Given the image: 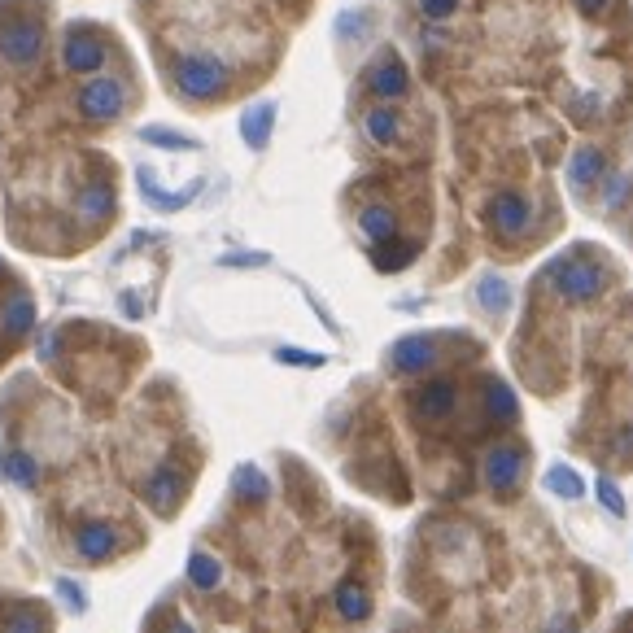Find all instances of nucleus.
Wrapping results in <instances>:
<instances>
[{
    "mask_svg": "<svg viewBox=\"0 0 633 633\" xmlns=\"http://www.w3.org/2000/svg\"><path fill=\"white\" fill-rule=\"evenodd\" d=\"M372 258H376V267H380V271H402L406 262L415 258V245H389V241H385V245H376V254H372Z\"/></svg>",
    "mask_w": 633,
    "mask_h": 633,
    "instance_id": "nucleus-21",
    "label": "nucleus"
},
{
    "mask_svg": "<svg viewBox=\"0 0 633 633\" xmlns=\"http://www.w3.org/2000/svg\"><path fill=\"white\" fill-rule=\"evenodd\" d=\"M27 324H31V302H27V297H18V302H9V310H5V328L22 332Z\"/></svg>",
    "mask_w": 633,
    "mask_h": 633,
    "instance_id": "nucleus-25",
    "label": "nucleus"
},
{
    "mask_svg": "<svg viewBox=\"0 0 633 633\" xmlns=\"http://www.w3.org/2000/svg\"><path fill=\"white\" fill-rule=\"evenodd\" d=\"M5 476H9L14 485H27V489H31L40 472H35V459H31V455H9V459H5Z\"/></svg>",
    "mask_w": 633,
    "mask_h": 633,
    "instance_id": "nucleus-22",
    "label": "nucleus"
},
{
    "mask_svg": "<svg viewBox=\"0 0 633 633\" xmlns=\"http://www.w3.org/2000/svg\"><path fill=\"white\" fill-rule=\"evenodd\" d=\"M0 633H49V620L27 607V612H14V620H9Z\"/></svg>",
    "mask_w": 633,
    "mask_h": 633,
    "instance_id": "nucleus-23",
    "label": "nucleus"
},
{
    "mask_svg": "<svg viewBox=\"0 0 633 633\" xmlns=\"http://www.w3.org/2000/svg\"><path fill=\"white\" fill-rule=\"evenodd\" d=\"M267 127H271V105H262V110L258 114H249L245 118V140H249V145H267Z\"/></svg>",
    "mask_w": 633,
    "mask_h": 633,
    "instance_id": "nucleus-24",
    "label": "nucleus"
},
{
    "mask_svg": "<svg viewBox=\"0 0 633 633\" xmlns=\"http://www.w3.org/2000/svg\"><path fill=\"white\" fill-rule=\"evenodd\" d=\"M389 363H393V372H402V376L428 372V367L437 363V341L424 337V332H415V337H402V341L389 350Z\"/></svg>",
    "mask_w": 633,
    "mask_h": 633,
    "instance_id": "nucleus-6",
    "label": "nucleus"
},
{
    "mask_svg": "<svg viewBox=\"0 0 633 633\" xmlns=\"http://www.w3.org/2000/svg\"><path fill=\"white\" fill-rule=\"evenodd\" d=\"M551 284H555V293L564 297V302H594V297H603L607 289V271L599 267V262H585V258H559L551 262Z\"/></svg>",
    "mask_w": 633,
    "mask_h": 633,
    "instance_id": "nucleus-1",
    "label": "nucleus"
},
{
    "mask_svg": "<svg viewBox=\"0 0 633 633\" xmlns=\"http://www.w3.org/2000/svg\"><path fill=\"white\" fill-rule=\"evenodd\" d=\"M572 5H577L585 18H599V14H607V5H612V0H572Z\"/></svg>",
    "mask_w": 633,
    "mask_h": 633,
    "instance_id": "nucleus-31",
    "label": "nucleus"
},
{
    "mask_svg": "<svg viewBox=\"0 0 633 633\" xmlns=\"http://www.w3.org/2000/svg\"><path fill=\"white\" fill-rule=\"evenodd\" d=\"M188 581H193L197 590H206V594L219 590V585H223V564L210 551H193V555H188Z\"/></svg>",
    "mask_w": 633,
    "mask_h": 633,
    "instance_id": "nucleus-17",
    "label": "nucleus"
},
{
    "mask_svg": "<svg viewBox=\"0 0 633 633\" xmlns=\"http://www.w3.org/2000/svg\"><path fill=\"white\" fill-rule=\"evenodd\" d=\"M625 193H629V179L620 175V171H607V188H603V201H607V206H620V201H625Z\"/></svg>",
    "mask_w": 633,
    "mask_h": 633,
    "instance_id": "nucleus-26",
    "label": "nucleus"
},
{
    "mask_svg": "<svg viewBox=\"0 0 633 633\" xmlns=\"http://www.w3.org/2000/svg\"><path fill=\"white\" fill-rule=\"evenodd\" d=\"M228 267H262L267 262V254H232V258H223Z\"/></svg>",
    "mask_w": 633,
    "mask_h": 633,
    "instance_id": "nucleus-33",
    "label": "nucleus"
},
{
    "mask_svg": "<svg viewBox=\"0 0 633 633\" xmlns=\"http://www.w3.org/2000/svg\"><path fill=\"white\" fill-rule=\"evenodd\" d=\"M616 455H620V459H633V424H629V428H620V437H616Z\"/></svg>",
    "mask_w": 633,
    "mask_h": 633,
    "instance_id": "nucleus-32",
    "label": "nucleus"
},
{
    "mask_svg": "<svg viewBox=\"0 0 633 633\" xmlns=\"http://www.w3.org/2000/svg\"><path fill=\"white\" fill-rule=\"evenodd\" d=\"M232 494L241 498V503H267V498H271L267 472L254 468V463H241V468L232 472Z\"/></svg>",
    "mask_w": 633,
    "mask_h": 633,
    "instance_id": "nucleus-12",
    "label": "nucleus"
},
{
    "mask_svg": "<svg viewBox=\"0 0 633 633\" xmlns=\"http://www.w3.org/2000/svg\"><path fill=\"white\" fill-rule=\"evenodd\" d=\"M415 415H420L424 424H441V420H450V415L459 411V389L450 385V380H428V385L415 389Z\"/></svg>",
    "mask_w": 633,
    "mask_h": 633,
    "instance_id": "nucleus-4",
    "label": "nucleus"
},
{
    "mask_svg": "<svg viewBox=\"0 0 633 633\" xmlns=\"http://www.w3.org/2000/svg\"><path fill=\"white\" fill-rule=\"evenodd\" d=\"M358 228H363V236L372 245H385L398 236V214H393L389 206H367L363 214H358Z\"/></svg>",
    "mask_w": 633,
    "mask_h": 633,
    "instance_id": "nucleus-13",
    "label": "nucleus"
},
{
    "mask_svg": "<svg viewBox=\"0 0 633 633\" xmlns=\"http://www.w3.org/2000/svg\"><path fill=\"white\" fill-rule=\"evenodd\" d=\"M171 633H197V629H193V625H184V620H175Z\"/></svg>",
    "mask_w": 633,
    "mask_h": 633,
    "instance_id": "nucleus-34",
    "label": "nucleus"
},
{
    "mask_svg": "<svg viewBox=\"0 0 633 633\" xmlns=\"http://www.w3.org/2000/svg\"><path fill=\"white\" fill-rule=\"evenodd\" d=\"M524 468H529V455H524V446H516V441H498L481 463L485 485L494 489V494H516L520 481H524Z\"/></svg>",
    "mask_w": 633,
    "mask_h": 633,
    "instance_id": "nucleus-2",
    "label": "nucleus"
},
{
    "mask_svg": "<svg viewBox=\"0 0 633 633\" xmlns=\"http://www.w3.org/2000/svg\"><path fill=\"white\" fill-rule=\"evenodd\" d=\"M398 131H402V123H398V114H393V110H372V114H367V136H372L376 145H393Z\"/></svg>",
    "mask_w": 633,
    "mask_h": 633,
    "instance_id": "nucleus-18",
    "label": "nucleus"
},
{
    "mask_svg": "<svg viewBox=\"0 0 633 633\" xmlns=\"http://www.w3.org/2000/svg\"><path fill=\"white\" fill-rule=\"evenodd\" d=\"M406 83H411V79H406V66L398 62V57H385V62L372 70V92H376V97H385V101L402 97Z\"/></svg>",
    "mask_w": 633,
    "mask_h": 633,
    "instance_id": "nucleus-15",
    "label": "nucleus"
},
{
    "mask_svg": "<svg viewBox=\"0 0 633 633\" xmlns=\"http://www.w3.org/2000/svg\"><path fill=\"white\" fill-rule=\"evenodd\" d=\"M542 485L551 489L555 498H564V503H577V498H585V481L577 468H568V463H551L542 476Z\"/></svg>",
    "mask_w": 633,
    "mask_h": 633,
    "instance_id": "nucleus-14",
    "label": "nucleus"
},
{
    "mask_svg": "<svg viewBox=\"0 0 633 633\" xmlns=\"http://www.w3.org/2000/svg\"><path fill=\"white\" fill-rule=\"evenodd\" d=\"M599 175H607L603 149L599 145H581L577 153H572V162H568V184L577 188V193H585V188H590Z\"/></svg>",
    "mask_w": 633,
    "mask_h": 633,
    "instance_id": "nucleus-10",
    "label": "nucleus"
},
{
    "mask_svg": "<svg viewBox=\"0 0 633 633\" xmlns=\"http://www.w3.org/2000/svg\"><path fill=\"white\" fill-rule=\"evenodd\" d=\"M83 105H88L92 114L110 118V114H114L123 101H118V88H114V83H92V88H88V101H83Z\"/></svg>",
    "mask_w": 633,
    "mask_h": 633,
    "instance_id": "nucleus-20",
    "label": "nucleus"
},
{
    "mask_svg": "<svg viewBox=\"0 0 633 633\" xmlns=\"http://www.w3.org/2000/svg\"><path fill=\"white\" fill-rule=\"evenodd\" d=\"M118 551V529L105 520H92L83 524V529L75 533V555L83 559V564H105Z\"/></svg>",
    "mask_w": 633,
    "mask_h": 633,
    "instance_id": "nucleus-7",
    "label": "nucleus"
},
{
    "mask_svg": "<svg viewBox=\"0 0 633 633\" xmlns=\"http://www.w3.org/2000/svg\"><path fill=\"white\" fill-rule=\"evenodd\" d=\"M594 494H599V503L607 507V516L612 520H625L629 516V507H625V494H620V485L612 481V476H599V481H594Z\"/></svg>",
    "mask_w": 633,
    "mask_h": 633,
    "instance_id": "nucleus-19",
    "label": "nucleus"
},
{
    "mask_svg": "<svg viewBox=\"0 0 633 633\" xmlns=\"http://www.w3.org/2000/svg\"><path fill=\"white\" fill-rule=\"evenodd\" d=\"M175 79L188 97H214V92H223V83H228V70L214 62V57H188V62H179Z\"/></svg>",
    "mask_w": 633,
    "mask_h": 633,
    "instance_id": "nucleus-3",
    "label": "nucleus"
},
{
    "mask_svg": "<svg viewBox=\"0 0 633 633\" xmlns=\"http://www.w3.org/2000/svg\"><path fill=\"white\" fill-rule=\"evenodd\" d=\"M57 594L70 603V612H83V607H88V599H83V590L75 581H57Z\"/></svg>",
    "mask_w": 633,
    "mask_h": 633,
    "instance_id": "nucleus-28",
    "label": "nucleus"
},
{
    "mask_svg": "<svg viewBox=\"0 0 633 633\" xmlns=\"http://www.w3.org/2000/svg\"><path fill=\"white\" fill-rule=\"evenodd\" d=\"M485 219H489V228H494L498 236H520L533 223V206L520 193H498L485 206Z\"/></svg>",
    "mask_w": 633,
    "mask_h": 633,
    "instance_id": "nucleus-5",
    "label": "nucleus"
},
{
    "mask_svg": "<svg viewBox=\"0 0 633 633\" xmlns=\"http://www.w3.org/2000/svg\"><path fill=\"white\" fill-rule=\"evenodd\" d=\"M184 485H188V481H184V472H179L175 463H162V468L149 476L145 498H149V503L158 507V511H171V507L179 503V498H184Z\"/></svg>",
    "mask_w": 633,
    "mask_h": 633,
    "instance_id": "nucleus-8",
    "label": "nucleus"
},
{
    "mask_svg": "<svg viewBox=\"0 0 633 633\" xmlns=\"http://www.w3.org/2000/svg\"><path fill=\"white\" fill-rule=\"evenodd\" d=\"M476 302H481V310H489V315H503L511 306V284L498 276V271H489V276L476 280Z\"/></svg>",
    "mask_w": 633,
    "mask_h": 633,
    "instance_id": "nucleus-16",
    "label": "nucleus"
},
{
    "mask_svg": "<svg viewBox=\"0 0 633 633\" xmlns=\"http://www.w3.org/2000/svg\"><path fill=\"white\" fill-rule=\"evenodd\" d=\"M546 633H581V629H577V616H572V612L551 616V625H546Z\"/></svg>",
    "mask_w": 633,
    "mask_h": 633,
    "instance_id": "nucleus-30",
    "label": "nucleus"
},
{
    "mask_svg": "<svg viewBox=\"0 0 633 633\" xmlns=\"http://www.w3.org/2000/svg\"><path fill=\"white\" fill-rule=\"evenodd\" d=\"M276 358L293 367H324V354H306V350H276Z\"/></svg>",
    "mask_w": 633,
    "mask_h": 633,
    "instance_id": "nucleus-27",
    "label": "nucleus"
},
{
    "mask_svg": "<svg viewBox=\"0 0 633 633\" xmlns=\"http://www.w3.org/2000/svg\"><path fill=\"white\" fill-rule=\"evenodd\" d=\"M420 9L428 18H450L459 9V0H420Z\"/></svg>",
    "mask_w": 633,
    "mask_h": 633,
    "instance_id": "nucleus-29",
    "label": "nucleus"
},
{
    "mask_svg": "<svg viewBox=\"0 0 633 633\" xmlns=\"http://www.w3.org/2000/svg\"><path fill=\"white\" fill-rule=\"evenodd\" d=\"M485 415L494 424H516L520 420V398L507 380H498V376L485 380Z\"/></svg>",
    "mask_w": 633,
    "mask_h": 633,
    "instance_id": "nucleus-9",
    "label": "nucleus"
},
{
    "mask_svg": "<svg viewBox=\"0 0 633 633\" xmlns=\"http://www.w3.org/2000/svg\"><path fill=\"white\" fill-rule=\"evenodd\" d=\"M332 607H337V616H341V620L358 625V620L372 616V594H367L358 581H341V585H337V594H332Z\"/></svg>",
    "mask_w": 633,
    "mask_h": 633,
    "instance_id": "nucleus-11",
    "label": "nucleus"
}]
</instances>
